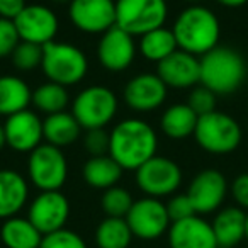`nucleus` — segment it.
I'll list each match as a JSON object with an SVG mask.
<instances>
[{
  "label": "nucleus",
  "mask_w": 248,
  "mask_h": 248,
  "mask_svg": "<svg viewBox=\"0 0 248 248\" xmlns=\"http://www.w3.org/2000/svg\"><path fill=\"white\" fill-rule=\"evenodd\" d=\"M155 129L143 119H124L109 133V156L123 170H138L156 155Z\"/></svg>",
  "instance_id": "f257e3e1"
},
{
  "label": "nucleus",
  "mask_w": 248,
  "mask_h": 248,
  "mask_svg": "<svg viewBox=\"0 0 248 248\" xmlns=\"http://www.w3.org/2000/svg\"><path fill=\"white\" fill-rule=\"evenodd\" d=\"M172 31L179 49L194 56H202L216 48L221 34L216 14L197 4L184 9L177 16Z\"/></svg>",
  "instance_id": "f03ea898"
},
{
  "label": "nucleus",
  "mask_w": 248,
  "mask_h": 248,
  "mask_svg": "<svg viewBox=\"0 0 248 248\" xmlns=\"http://www.w3.org/2000/svg\"><path fill=\"white\" fill-rule=\"evenodd\" d=\"M201 85L216 95H228L238 90L247 77V63L236 49L216 46L201 56Z\"/></svg>",
  "instance_id": "7ed1b4c3"
},
{
  "label": "nucleus",
  "mask_w": 248,
  "mask_h": 248,
  "mask_svg": "<svg viewBox=\"0 0 248 248\" xmlns=\"http://www.w3.org/2000/svg\"><path fill=\"white\" fill-rule=\"evenodd\" d=\"M41 68L49 82L70 87L78 83L87 75L89 60L78 46L51 41L43 46Z\"/></svg>",
  "instance_id": "20e7f679"
},
{
  "label": "nucleus",
  "mask_w": 248,
  "mask_h": 248,
  "mask_svg": "<svg viewBox=\"0 0 248 248\" xmlns=\"http://www.w3.org/2000/svg\"><path fill=\"white\" fill-rule=\"evenodd\" d=\"M194 138L204 152L213 155H228L240 146L241 128L230 114L213 110L199 116Z\"/></svg>",
  "instance_id": "39448f33"
},
{
  "label": "nucleus",
  "mask_w": 248,
  "mask_h": 248,
  "mask_svg": "<svg viewBox=\"0 0 248 248\" xmlns=\"http://www.w3.org/2000/svg\"><path fill=\"white\" fill-rule=\"evenodd\" d=\"M167 17V0H116V26L131 36L163 28Z\"/></svg>",
  "instance_id": "423d86ee"
},
{
  "label": "nucleus",
  "mask_w": 248,
  "mask_h": 248,
  "mask_svg": "<svg viewBox=\"0 0 248 248\" xmlns=\"http://www.w3.org/2000/svg\"><path fill=\"white\" fill-rule=\"evenodd\" d=\"M117 112V97L104 85H90L77 93L72 114L83 129H104Z\"/></svg>",
  "instance_id": "0eeeda50"
},
{
  "label": "nucleus",
  "mask_w": 248,
  "mask_h": 248,
  "mask_svg": "<svg viewBox=\"0 0 248 248\" xmlns=\"http://www.w3.org/2000/svg\"><path fill=\"white\" fill-rule=\"evenodd\" d=\"M28 175L32 186L41 192L45 190H60L68 177V163L62 148L49 143L39 145L29 153Z\"/></svg>",
  "instance_id": "6e6552de"
},
{
  "label": "nucleus",
  "mask_w": 248,
  "mask_h": 248,
  "mask_svg": "<svg viewBox=\"0 0 248 248\" xmlns=\"http://www.w3.org/2000/svg\"><path fill=\"white\" fill-rule=\"evenodd\" d=\"M136 184L148 197H165L182 184V170L167 156H153L136 170Z\"/></svg>",
  "instance_id": "1a4fd4ad"
},
{
  "label": "nucleus",
  "mask_w": 248,
  "mask_h": 248,
  "mask_svg": "<svg viewBox=\"0 0 248 248\" xmlns=\"http://www.w3.org/2000/svg\"><path fill=\"white\" fill-rule=\"evenodd\" d=\"M133 236L140 240H156L170 228V216L167 206L156 197H143L135 201L126 216Z\"/></svg>",
  "instance_id": "9d476101"
},
{
  "label": "nucleus",
  "mask_w": 248,
  "mask_h": 248,
  "mask_svg": "<svg viewBox=\"0 0 248 248\" xmlns=\"http://www.w3.org/2000/svg\"><path fill=\"white\" fill-rule=\"evenodd\" d=\"M72 24L87 34H104L116 26L114 0H72L68 4Z\"/></svg>",
  "instance_id": "9b49d317"
},
{
  "label": "nucleus",
  "mask_w": 248,
  "mask_h": 248,
  "mask_svg": "<svg viewBox=\"0 0 248 248\" xmlns=\"http://www.w3.org/2000/svg\"><path fill=\"white\" fill-rule=\"evenodd\" d=\"M70 216V202L60 190H45L34 197L28 211V219L45 234L65 228Z\"/></svg>",
  "instance_id": "f8f14e48"
},
{
  "label": "nucleus",
  "mask_w": 248,
  "mask_h": 248,
  "mask_svg": "<svg viewBox=\"0 0 248 248\" xmlns=\"http://www.w3.org/2000/svg\"><path fill=\"white\" fill-rule=\"evenodd\" d=\"M14 24L21 36V41L45 46L55 41L58 34L60 21L49 7L41 4L26 5V9L14 19Z\"/></svg>",
  "instance_id": "ddd939ff"
},
{
  "label": "nucleus",
  "mask_w": 248,
  "mask_h": 248,
  "mask_svg": "<svg viewBox=\"0 0 248 248\" xmlns=\"http://www.w3.org/2000/svg\"><path fill=\"white\" fill-rule=\"evenodd\" d=\"M169 87L156 73H140L124 87V102L136 112H152L167 99Z\"/></svg>",
  "instance_id": "4468645a"
},
{
  "label": "nucleus",
  "mask_w": 248,
  "mask_h": 248,
  "mask_svg": "<svg viewBox=\"0 0 248 248\" xmlns=\"http://www.w3.org/2000/svg\"><path fill=\"white\" fill-rule=\"evenodd\" d=\"M135 36L114 26L104 32L97 46V58L99 63L109 72H124L135 62L136 45Z\"/></svg>",
  "instance_id": "2eb2a0df"
},
{
  "label": "nucleus",
  "mask_w": 248,
  "mask_h": 248,
  "mask_svg": "<svg viewBox=\"0 0 248 248\" xmlns=\"http://www.w3.org/2000/svg\"><path fill=\"white\" fill-rule=\"evenodd\" d=\"M228 192V182L219 170L207 169L192 179L187 196L197 214H209L219 209Z\"/></svg>",
  "instance_id": "dca6fc26"
},
{
  "label": "nucleus",
  "mask_w": 248,
  "mask_h": 248,
  "mask_svg": "<svg viewBox=\"0 0 248 248\" xmlns=\"http://www.w3.org/2000/svg\"><path fill=\"white\" fill-rule=\"evenodd\" d=\"M4 131L7 145L19 153H31L45 140L43 121L29 109L9 116L4 124Z\"/></svg>",
  "instance_id": "f3484780"
},
{
  "label": "nucleus",
  "mask_w": 248,
  "mask_h": 248,
  "mask_svg": "<svg viewBox=\"0 0 248 248\" xmlns=\"http://www.w3.org/2000/svg\"><path fill=\"white\" fill-rule=\"evenodd\" d=\"M156 75L163 80L167 87L172 89H189L201 82V62L197 56L182 49L158 63Z\"/></svg>",
  "instance_id": "a211bd4d"
},
{
  "label": "nucleus",
  "mask_w": 248,
  "mask_h": 248,
  "mask_svg": "<svg viewBox=\"0 0 248 248\" xmlns=\"http://www.w3.org/2000/svg\"><path fill=\"white\" fill-rule=\"evenodd\" d=\"M169 245L170 248H219L211 223L197 214L170 224Z\"/></svg>",
  "instance_id": "6ab92c4d"
},
{
  "label": "nucleus",
  "mask_w": 248,
  "mask_h": 248,
  "mask_svg": "<svg viewBox=\"0 0 248 248\" xmlns=\"http://www.w3.org/2000/svg\"><path fill=\"white\" fill-rule=\"evenodd\" d=\"M29 196V187L26 179L16 170H0V219L14 217Z\"/></svg>",
  "instance_id": "aec40b11"
},
{
  "label": "nucleus",
  "mask_w": 248,
  "mask_h": 248,
  "mask_svg": "<svg viewBox=\"0 0 248 248\" xmlns=\"http://www.w3.org/2000/svg\"><path fill=\"white\" fill-rule=\"evenodd\" d=\"M213 231L219 248H233L245 240L247 213L241 207H224L214 216Z\"/></svg>",
  "instance_id": "412c9836"
},
{
  "label": "nucleus",
  "mask_w": 248,
  "mask_h": 248,
  "mask_svg": "<svg viewBox=\"0 0 248 248\" xmlns=\"http://www.w3.org/2000/svg\"><path fill=\"white\" fill-rule=\"evenodd\" d=\"M197 116L189 104H172L167 107L160 119V128L163 135L170 140H186L194 136L197 126Z\"/></svg>",
  "instance_id": "4be33fe9"
},
{
  "label": "nucleus",
  "mask_w": 248,
  "mask_h": 248,
  "mask_svg": "<svg viewBox=\"0 0 248 248\" xmlns=\"http://www.w3.org/2000/svg\"><path fill=\"white\" fill-rule=\"evenodd\" d=\"M32 102V90L22 80L16 75H2L0 77V116H12L16 112L28 109Z\"/></svg>",
  "instance_id": "5701e85b"
},
{
  "label": "nucleus",
  "mask_w": 248,
  "mask_h": 248,
  "mask_svg": "<svg viewBox=\"0 0 248 248\" xmlns=\"http://www.w3.org/2000/svg\"><path fill=\"white\" fill-rule=\"evenodd\" d=\"M80 129L82 126L78 124V121L75 119L72 112H56L46 116V119L43 121V135L45 140L53 146H68L72 143H75L80 136Z\"/></svg>",
  "instance_id": "b1692460"
},
{
  "label": "nucleus",
  "mask_w": 248,
  "mask_h": 248,
  "mask_svg": "<svg viewBox=\"0 0 248 248\" xmlns=\"http://www.w3.org/2000/svg\"><path fill=\"white\" fill-rule=\"evenodd\" d=\"M0 238L7 248H39L43 234L28 217H9L2 224Z\"/></svg>",
  "instance_id": "393cba45"
},
{
  "label": "nucleus",
  "mask_w": 248,
  "mask_h": 248,
  "mask_svg": "<svg viewBox=\"0 0 248 248\" xmlns=\"http://www.w3.org/2000/svg\"><path fill=\"white\" fill-rule=\"evenodd\" d=\"M83 180L93 189L107 190L117 186L123 177V169L114 162L112 156H90L83 165Z\"/></svg>",
  "instance_id": "a878e982"
},
{
  "label": "nucleus",
  "mask_w": 248,
  "mask_h": 248,
  "mask_svg": "<svg viewBox=\"0 0 248 248\" xmlns=\"http://www.w3.org/2000/svg\"><path fill=\"white\" fill-rule=\"evenodd\" d=\"M138 49L145 60L160 63L165 58H169L172 53H175L179 49V46H177L172 29L158 28L140 36Z\"/></svg>",
  "instance_id": "bb28decb"
},
{
  "label": "nucleus",
  "mask_w": 248,
  "mask_h": 248,
  "mask_svg": "<svg viewBox=\"0 0 248 248\" xmlns=\"http://www.w3.org/2000/svg\"><path fill=\"white\" fill-rule=\"evenodd\" d=\"M133 240V231L126 217L102 219L95 230V241L99 248H128Z\"/></svg>",
  "instance_id": "cd10ccee"
},
{
  "label": "nucleus",
  "mask_w": 248,
  "mask_h": 248,
  "mask_svg": "<svg viewBox=\"0 0 248 248\" xmlns=\"http://www.w3.org/2000/svg\"><path fill=\"white\" fill-rule=\"evenodd\" d=\"M70 102L68 92L66 87L60 85L55 82H46L43 85H39L36 90H32V104L36 106V109L41 112L56 114L63 112L66 109Z\"/></svg>",
  "instance_id": "c85d7f7f"
},
{
  "label": "nucleus",
  "mask_w": 248,
  "mask_h": 248,
  "mask_svg": "<svg viewBox=\"0 0 248 248\" xmlns=\"http://www.w3.org/2000/svg\"><path fill=\"white\" fill-rule=\"evenodd\" d=\"M133 204H135V201H133L131 194L119 186L104 190L102 199H100L102 211L109 217H126Z\"/></svg>",
  "instance_id": "c756f323"
},
{
  "label": "nucleus",
  "mask_w": 248,
  "mask_h": 248,
  "mask_svg": "<svg viewBox=\"0 0 248 248\" xmlns=\"http://www.w3.org/2000/svg\"><path fill=\"white\" fill-rule=\"evenodd\" d=\"M12 63L21 72H32L38 66H41L43 62V46L34 45V43L21 41L17 48L12 53Z\"/></svg>",
  "instance_id": "7c9ffc66"
},
{
  "label": "nucleus",
  "mask_w": 248,
  "mask_h": 248,
  "mask_svg": "<svg viewBox=\"0 0 248 248\" xmlns=\"http://www.w3.org/2000/svg\"><path fill=\"white\" fill-rule=\"evenodd\" d=\"M39 248H87V243L78 233L72 230H58L43 236Z\"/></svg>",
  "instance_id": "2f4dec72"
},
{
  "label": "nucleus",
  "mask_w": 248,
  "mask_h": 248,
  "mask_svg": "<svg viewBox=\"0 0 248 248\" xmlns=\"http://www.w3.org/2000/svg\"><path fill=\"white\" fill-rule=\"evenodd\" d=\"M187 104H189V107L197 116H204V114H209L213 110H216V93L211 92L204 85L196 87L189 93Z\"/></svg>",
  "instance_id": "473e14b6"
},
{
  "label": "nucleus",
  "mask_w": 248,
  "mask_h": 248,
  "mask_svg": "<svg viewBox=\"0 0 248 248\" xmlns=\"http://www.w3.org/2000/svg\"><path fill=\"white\" fill-rule=\"evenodd\" d=\"M19 43H21V36H19L14 21L0 17V58L12 56Z\"/></svg>",
  "instance_id": "72a5a7b5"
},
{
  "label": "nucleus",
  "mask_w": 248,
  "mask_h": 248,
  "mask_svg": "<svg viewBox=\"0 0 248 248\" xmlns=\"http://www.w3.org/2000/svg\"><path fill=\"white\" fill-rule=\"evenodd\" d=\"M167 206V213L170 216V221L175 223V221H182L187 219L190 216H196V209H194L192 201L189 199L187 194H179V196H173L169 202L165 204Z\"/></svg>",
  "instance_id": "f704fd0d"
},
{
  "label": "nucleus",
  "mask_w": 248,
  "mask_h": 248,
  "mask_svg": "<svg viewBox=\"0 0 248 248\" xmlns=\"http://www.w3.org/2000/svg\"><path fill=\"white\" fill-rule=\"evenodd\" d=\"M83 146L92 156H102L109 153V133L106 129H90L83 138Z\"/></svg>",
  "instance_id": "c9c22d12"
},
{
  "label": "nucleus",
  "mask_w": 248,
  "mask_h": 248,
  "mask_svg": "<svg viewBox=\"0 0 248 248\" xmlns=\"http://www.w3.org/2000/svg\"><path fill=\"white\" fill-rule=\"evenodd\" d=\"M231 196L238 207L248 209V173H240L231 184Z\"/></svg>",
  "instance_id": "e433bc0d"
},
{
  "label": "nucleus",
  "mask_w": 248,
  "mask_h": 248,
  "mask_svg": "<svg viewBox=\"0 0 248 248\" xmlns=\"http://www.w3.org/2000/svg\"><path fill=\"white\" fill-rule=\"evenodd\" d=\"M26 0H0V17L14 21L26 9Z\"/></svg>",
  "instance_id": "4c0bfd02"
},
{
  "label": "nucleus",
  "mask_w": 248,
  "mask_h": 248,
  "mask_svg": "<svg viewBox=\"0 0 248 248\" xmlns=\"http://www.w3.org/2000/svg\"><path fill=\"white\" fill-rule=\"evenodd\" d=\"M216 2H219L224 7H241V5L247 4L248 0H216Z\"/></svg>",
  "instance_id": "58836bf2"
},
{
  "label": "nucleus",
  "mask_w": 248,
  "mask_h": 248,
  "mask_svg": "<svg viewBox=\"0 0 248 248\" xmlns=\"http://www.w3.org/2000/svg\"><path fill=\"white\" fill-rule=\"evenodd\" d=\"M7 145V140H5V131H4V126H0V150L4 148Z\"/></svg>",
  "instance_id": "ea45409f"
},
{
  "label": "nucleus",
  "mask_w": 248,
  "mask_h": 248,
  "mask_svg": "<svg viewBox=\"0 0 248 248\" xmlns=\"http://www.w3.org/2000/svg\"><path fill=\"white\" fill-rule=\"evenodd\" d=\"M53 2H55V4H70L72 0H53Z\"/></svg>",
  "instance_id": "a19ab883"
},
{
  "label": "nucleus",
  "mask_w": 248,
  "mask_h": 248,
  "mask_svg": "<svg viewBox=\"0 0 248 248\" xmlns=\"http://www.w3.org/2000/svg\"><path fill=\"white\" fill-rule=\"evenodd\" d=\"M245 240L248 241V213H247V230H245Z\"/></svg>",
  "instance_id": "79ce46f5"
},
{
  "label": "nucleus",
  "mask_w": 248,
  "mask_h": 248,
  "mask_svg": "<svg viewBox=\"0 0 248 248\" xmlns=\"http://www.w3.org/2000/svg\"><path fill=\"white\" fill-rule=\"evenodd\" d=\"M186 2H190V4H197V2H201V0H186Z\"/></svg>",
  "instance_id": "37998d69"
}]
</instances>
